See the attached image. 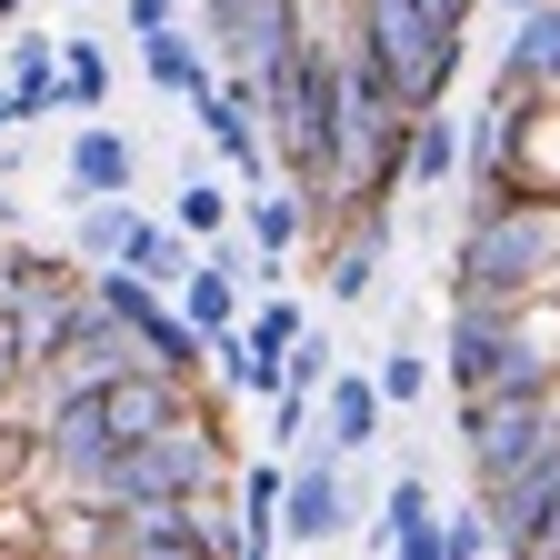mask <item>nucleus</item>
I'll use <instances>...</instances> for the list:
<instances>
[{
    "mask_svg": "<svg viewBox=\"0 0 560 560\" xmlns=\"http://www.w3.org/2000/svg\"><path fill=\"white\" fill-rule=\"evenodd\" d=\"M480 501H490V530H501V560H560V451L490 480Z\"/></svg>",
    "mask_w": 560,
    "mask_h": 560,
    "instance_id": "8",
    "label": "nucleus"
},
{
    "mask_svg": "<svg viewBox=\"0 0 560 560\" xmlns=\"http://www.w3.org/2000/svg\"><path fill=\"white\" fill-rule=\"evenodd\" d=\"M140 361V330L101 301V291H81L50 330H40V390H60V381H110V371H130Z\"/></svg>",
    "mask_w": 560,
    "mask_h": 560,
    "instance_id": "7",
    "label": "nucleus"
},
{
    "mask_svg": "<svg viewBox=\"0 0 560 560\" xmlns=\"http://www.w3.org/2000/svg\"><path fill=\"white\" fill-rule=\"evenodd\" d=\"M210 31L200 21H171V31H151L140 40V70H151V91H171V101H190V91H210Z\"/></svg>",
    "mask_w": 560,
    "mask_h": 560,
    "instance_id": "16",
    "label": "nucleus"
},
{
    "mask_svg": "<svg viewBox=\"0 0 560 560\" xmlns=\"http://www.w3.org/2000/svg\"><path fill=\"white\" fill-rule=\"evenodd\" d=\"M390 410H400V400L381 390V371H340V381L320 390V441H311V451H340V460H361V451L390 431Z\"/></svg>",
    "mask_w": 560,
    "mask_h": 560,
    "instance_id": "13",
    "label": "nucleus"
},
{
    "mask_svg": "<svg viewBox=\"0 0 560 560\" xmlns=\"http://www.w3.org/2000/svg\"><path fill=\"white\" fill-rule=\"evenodd\" d=\"M381 390H390L400 410H410V400H431V390H441V350H420V340L400 330V340L381 350Z\"/></svg>",
    "mask_w": 560,
    "mask_h": 560,
    "instance_id": "25",
    "label": "nucleus"
},
{
    "mask_svg": "<svg viewBox=\"0 0 560 560\" xmlns=\"http://www.w3.org/2000/svg\"><path fill=\"white\" fill-rule=\"evenodd\" d=\"M381 560H400V550H381Z\"/></svg>",
    "mask_w": 560,
    "mask_h": 560,
    "instance_id": "34",
    "label": "nucleus"
},
{
    "mask_svg": "<svg viewBox=\"0 0 560 560\" xmlns=\"http://www.w3.org/2000/svg\"><path fill=\"white\" fill-rule=\"evenodd\" d=\"M140 221H151L140 200H81V210H70V250H81L91 270H110V260H130Z\"/></svg>",
    "mask_w": 560,
    "mask_h": 560,
    "instance_id": "19",
    "label": "nucleus"
},
{
    "mask_svg": "<svg viewBox=\"0 0 560 560\" xmlns=\"http://www.w3.org/2000/svg\"><path fill=\"white\" fill-rule=\"evenodd\" d=\"M31 390H40V320L0 301V410L31 400Z\"/></svg>",
    "mask_w": 560,
    "mask_h": 560,
    "instance_id": "22",
    "label": "nucleus"
},
{
    "mask_svg": "<svg viewBox=\"0 0 560 560\" xmlns=\"http://www.w3.org/2000/svg\"><path fill=\"white\" fill-rule=\"evenodd\" d=\"M521 11H530V0H511V21H521Z\"/></svg>",
    "mask_w": 560,
    "mask_h": 560,
    "instance_id": "33",
    "label": "nucleus"
},
{
    "mask_svg": "<svg viewBox=\"0 0 560 560\" xmlns=\"http://www.w3.org/2000/svg\"><path fill=\"white\" fill-rule=\"evenodd\" d=\"M431 11H441L451 31H470V11H480V0H431Z\"/></svg>",
    "mask_w": 560,
    "mask_h": 560,
    "instance_id": "30",
    "label": "nucleus"
},
{
    "mask_svg": "<svg viewBox=\"0 0 560 560\" xmlns=\"http://www.w3.org/2000/svg\"><path fill=\"white\" fill-rule=\"evenodd\" d=\"M120 11H130V40H151V31H171L190 11V0H120Z\"/></svg>",
    "mask_w": 560,
    "mask_h": 560,
    "instance_id": "29",
    "label": "nucleus"
},
{
    "mask_svg": "<svg viewBox=\"0 0 560 560\" xmlns=\"http://www.w3.org/2000/svg\"><path fill=\"white\" fill-rule=\"evenodd\" d=\"M140 190V140L120 120H81L70 130V151H60V210H81V200H130Z\"/></svg>",
    "mask_w": 560,
    "mask_h": 560,
    "instance_id": "10",
    "label": "nucleus"
},
{
    "mask_svg": "<svg viewBox=\"0 0 560 560\" xmlns=\"http://www.w3.org/2000/svg\"><path fill=\"white\" fill-rule=\"evenodd\" d=\"M340 530H371V490L350 480L340 451H291V490H280V540L330 550Z\"/></svg>",
    "mask_w": 560,
    "mask_h": 560,
    "instance_id": "6",
    "label": "nucleus"
},
{
    "mask_svg": "<svg viewBox=\"0 0 560 560\" xmlns=\"http://www.w3.org/2000/svg\"><path fill=\"white\" fill-rule=\"evenodd\" d=\"M460 451H470V490L550 460L560 451V381L550 390H480V400H460Z\"/></svg>",
    "mask_w": 560,
    "mask_h": 560,
    "instance_id": "5",
    "label": "nucleus"
},
{
    "mask_svg": "<svg viewBox=\"0 0 560 560\" xmlns=\"http://www.w3.org/2000/svg\"><path fill=\"white\" fill-rule=\"evenodd\" d=\"M301 330H311V320H301V301H291V291H270V301L250 311V340H260V350H280V361H291V340H301Z\"/></svg>",
    "mask_w": 560,
    "mask_h": 560,
    "instance_id": "28",
    "label": "nucleus"
},
{
    "mask_svg": "<svg viewBox=\"0 0 560 560\" xmlns=\"http://www.w3.org/2000/svg\"><path fill=\"white\" fill-rule=\"evenodd\" d=\"M441 521V490H431V470H400L390 490H381V511H371V550H400L410 530H431Z\"/></svg>",
    "mask_w": 560,
    "mask_h": 560,
    "instance_id": "21",
    "label": "nucleus"
},
{
    "mask_svg": "<svg viewBox=\"0 0 560 560\" xmlns=\"http://www.w3.org/2000/svg\"><path fill=\"white\" fill-rule=\"evenodd\" d=\"M560 291L540 301H451V330H441V361H451V400H480V390H550L560 381Z\"/></svg>",
    "mask_w": 560,
    "mask_h": 560,
    "instance_id": "2",
    "label": "nucleus"
},
{
    "mask_svg": "<svg viewBox=\"0 0 560 560\" xmlns=\"http://www.w3.org/2000/svg\"><path fill=\"white\" fill-rule=\"evenodd\" d=\"M60 70H70V120H91V110L110 101V50H101L91 31H70V40H60Z\"/></svg>",
    "mask_w": 560,
    "mask_h": 560,
    "instance_id": "24",
    "label": "nucleus"
},
{
    "mask_svg": "<svg viewBox=\"0 0 560 560\" xmlns=\"http://www.w3.org/2000/svg\"><path fill=\"white\" fill-rule=\"evenodd\" d=\"M11 130H21V120H11V81H0V140H11Z\"/></svg>",
    "mask_w": 560,
    "mask_h": 560,
    "instance_id": "31",
    "label": "nucleus"
},
{
    "mask_svg": "<svg viewBox=\"0 0 560 560\" xmlns=\"http://www.w3.org/2000/svg\"><path fill=\"white\" fill-rule=\"evenodd\" d=\"M190 130L221 151L241 180H270L280 171V151H270V130H260V91H250V70H231V81H210V91H190Z\"/></svg>",
    "mask_w": 560,
    "mask_h": 560,
    "instance_id": "9",
    "label": "nucleus"
},
{
    "mask_svg": "<svg viewBox=\"0 0 560 560\" xmlns=\"http://www.w3.org/2000/svg\"><path fill=\"white\" fill-rule=\"evenodd\" d=\"M120 560H130V550H120Z\"/></svg>",
    "mask_w": 560,
    "mask_h": 560,
    "instance_id": "36",
    "label": "nucleus"
},
{
    "mask_svg": "<svg viewBox=\"0 0 560 560\" xmlns=\"http://www.w3.org/2000/svg\"><path fill=\"white\" fill-rule=\"evenodd\" d=\"M11 21H21V0H0V31H11Z\"/></svg>",
    "mask_w": 560,
    "mask_h": 560,
    "instance_id": "32",
    "label": "nucleus"
},
{
    "mask_svg": "<svg viewBox=\"0 0 560 560\" xmlns=\"http://www.w3.org/2000/svg\"><path fill=\"white\" fill-rule=\"evenodd\" d=\"M210 361H221V390H241V400H270V390H291V361H280V350H260V340H250V320L210 340Z\"/></svg>",
    "mask_w": 560,
    "mask_h": 560,
    "instance_id": "20",
    "label": "nucleus"
},
{
    "mask_svg": "<svg viewBox=\"0 0 560 560\" xmlns=\"http://www.w3.org/2000/svg\"><path fill=\"white\" fill-rule=\"evenodd\" d=\"M501 91H521V101H560V0H530V11L511 21Z\"/></svg>",
    "mask_w": 560,
    "mask_h": 560,
    "instance_id": "15",
    "label": "nucleus"
},
{
    "mask_svg": "<svg viewBox=\"0 0 560 560\" xmlns=\"http://www.w3.org/2000/svg\"><path fill=\"white\" fill-rule=\"evenodd\" d=\"M460 171H470V120H451V101H441L410 120V190H451Z\"/></svg>",
    "mask_w": 560,
    "mask_h": 560,
    "instance_id": "18",
    "label": "nucleus"
},
{
    "mask_svg": "<svg viewBox=\"0 0 560 560\" xmlns=\"http://www.w3.org/2000/svg\"><path fill=\"white\" fill-rule=\"evenodd\" d=\"M231 431H221V410H190L171 420L161 441H130L110 470H101V501L120 511H151V501H210V490H231Z\"/></svg>",
    "mask_w": 560,
    "mask_h": 560,
    "instance_id": "3",
    "label": "nucleus"
},
{
    "mask_svg": "<svg viewBox=\"0 0 560 560\" xmlns=\"http://www.w3.org/2000/svg\"><path fill=\"white\" fill-rule=\"evenodd\" d=\"M560 291V200L511 190L490 210H460V241L441 260V301H540Z\"/></svg>",
    "mask_w": 560,
    "mask_h": 560,
    "instance_id": "1",
    "label": "nucleus"
},
{
    "mask_svg": "<svg viewBox=\"0 0 560 560\" xmlns=\"http://www.w3.org/2000/svg\"><path fill=\"white\" fill-rule=\"evenodd\" d=\"M521 190H550L560 200V101H530L521 110Z\"/></svg>",
    "mask_w": 560,
    "mask_h": 560,
    "instance_id": "23",
    "label": "nucleus"
},
{
    "mask_svg": "<svg viewBox=\"0 0 560 560\" xmlns=\"http://www.w3.org/2000/svg\"><path fill=\"white\" fill-rule=\"evenodd\" d=\"M350 21L371 31V50L390 60V81L410 110H441L460 81V31L431 11V0H350Z\"/></svg>",
    "mask_w": 560,
    "mask_h": 560,
    "instance_id": "4",
    "label": "nucleus"
},
{
    "mask_svg": "<svg viewBox=\"0 0 560 560\" xmlns=\"http://www.w3.org/2000/svg\"><path fill=\"white\" fill-rule=\"evenodd\" d=\"M190 11H200V0H190Z\"/></svg>",
    "mask_w": 560,
    "mask_h": 560,
    "instance_id": "35",
    "label": "nucleus"
},
{
    "mask_svg": "<svg viewBox=\"0 0 560 560\" xmlns=\"http://www.w3.org/2000/svg\"><path fill=\"white\" fill-rule=\"evenodd\" d=\"M340 371H350V361H340L330 330H301V340H291V381H301V390H330Z\"/></svg>",
    "mask_w": 560,
    "mask_h": 560,
    "instance_id": "27",
    "label": "nucleus"
},
{
    "mask_svg": "<svg viewBox=\"0 0 560 560\" xmlns=\"http://www.w3.org/2000/svg\"><path fill=\"white\" fill-rule=\"evenodd\" d=\"M241 231H250V280H280L291 250L320 231V200L291 180V190H270V200H241Z\"/></svg>",
    "mask_w": 560,
    "mask_h": 560,
    "instance_id": "14",
    "label": "nucleus"
},
{
    "mask_svg": "<svg viewBox=\"0 0 560 560\" xmlns=\"http://www.w3.org/2000/svg\"><path fill=\"white\" fill-rule=\"evenodd\" d=\"M210 161H221V151H210V140H200V151H190V171H180V190H171V221H180L190 241H221V231L241 221V200H231V180L210 171Z\"/></svg>",
    "mask_w": 560,
    "mask_h": 560,
    "instance_id": "17",
    "label": "nucleus"
},
{
    "mask_svg": "<svg viewBox=\"0 0 560 560\" xmlns=\"http://www.w3.org/2000/svg\"><path fill=\"white\" fill-rule=\"evenodd\" d=\"M101 410H110V441L130 451V441H161L171 420H190L200 400H190V381H180V371L130 361V371H110V381H101Z\"/></svg>",
    "mask_w": 560,
    "mask_h": 560,
    "instance_id": "11",
    "label": "nucleus"
},
{
    "mask_svg": "<svg viewBox=\"0 0 560 560\" xmlns=\"http://www.w3.org/2000/svg\"><path fill=\"white\" fill-rule=\"evenodd\" d=\"M81 291H91V260H81V250H0V301L31 311L40 330L81 301Z\"/></svg>",
    "mask_w": 560,
    "mask_h": 560,
    "instance_id": "12",
    "label": "nucleus"
},
{
    "mask_svg": "<svg viewBox=\"0 0 560 560\" xmlns=\"http://www.w3.org/2000/svg\"><path fill=\"white\" fill-rule=\"evenodd\" d=\"M441 530H451V560H490V550H501V530H490V501H480V490L441 511Z\"/></svg>",
    "mask_w": 560,
    "mask_h": 560,
    "instance_id": "26",
    "label": "nucleus"
}]
</instances>
